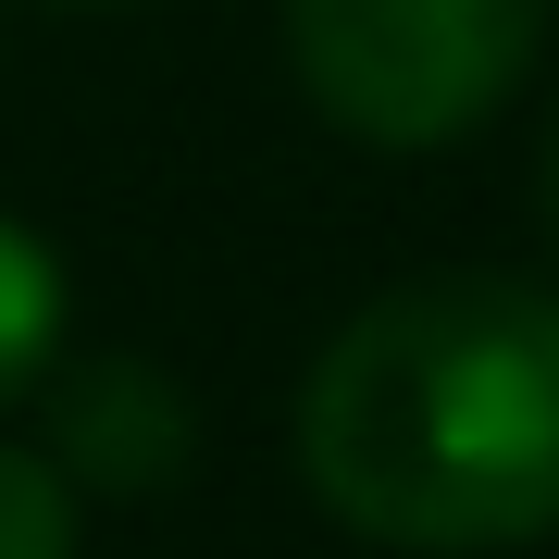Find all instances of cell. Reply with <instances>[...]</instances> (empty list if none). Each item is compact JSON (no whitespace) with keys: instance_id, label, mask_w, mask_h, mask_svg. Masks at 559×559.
I'll return each mask as SVG.
<instances>
[{"instance_id":"cell-1","label":"cell","mask_w":559,"mask_h":559,"mask_svg":"<svg viewBox=\"0 0 559 559\" xmlns=\"http://www.w3.org/2000/svg\"><path fill=\"white\" fill-rule=\"evenodd\" d=\"M299 485L411 559L559 535V286L423 274L348 311L299 385Z\"/></svg>"},{"instance_id":"cell-2","label":"cell","mask_w":559,"mask_h":559,"mask_svg":"<svg viewBox=\"0 0 559 559\" xmlns=\"http://www.w3.org/2000/svg\"><path fill=\"white\" fill-rule=\"evenodd\" d=\"M547 0H286V62L360 150H448L522 87Z\"/></svg>"},{"instance_id":"cell-3","label":"cell","mask_w":559,"mask_h":559,"mask_svg":"<svg viewBox=\"0 0 559 559\" xmlns=\"http://www.w3.org/2000/svg\"><path fill=\"white\" fill-rule=\"evenodd\" d=\"M50 460L62 485H112V498H162L187 473V399L162 360H50Z\"/></svg>"},{"instance_id":"cell-4","label":"cell","mask_w":559,"mask_h":559,"mask_svg":"<svg viewBox=\"0 0 559 559\" xmlns=\"http://www.w3.org/2000/svg\"><path fill=\"white\" fill-rule=\"evenodd\" d=\"M50 360H62V261L38 224L0 212V411L25 385H50Z\"/></svg>"},{"instance_id":"cell-5","label":"cell","mask_w":559,"mask_h":559,"mask_svg":"<svg viewBox=\"0 0 559 559\" xmlns=\"http://www.w3.org/2000/svg\"><path fill=\"white\" fill-rule=\"evenodd\" d=\"M0 559H75V485H62V460L0 448Z\"/></svg>"},{"instance_id":"cell-6","label":"cell","mask_w":559,"mask_h":559,"mask_svg":"<svg viewBox=\"0 0 559 559\" xmlns=\"http://www.w3.org/2000/svg\"><path fill=\"white\" fill-rule=\"evenodd\" d=\"M547 224H559V138H547Z\"/></svg>"},{"instance_id":"cell-7","label":"cell","mask_w":559,"mask_h":559,"mask_svg":"<svg viewBox=\"0 0 559 559\" xmlns=\"http://www.w3.org/2000/svg\"><path fill=\"white\" fill-rule=\"evenodd\" d=\"M75 13H100V0H75Z\"/></svg>"}]
</instances>
